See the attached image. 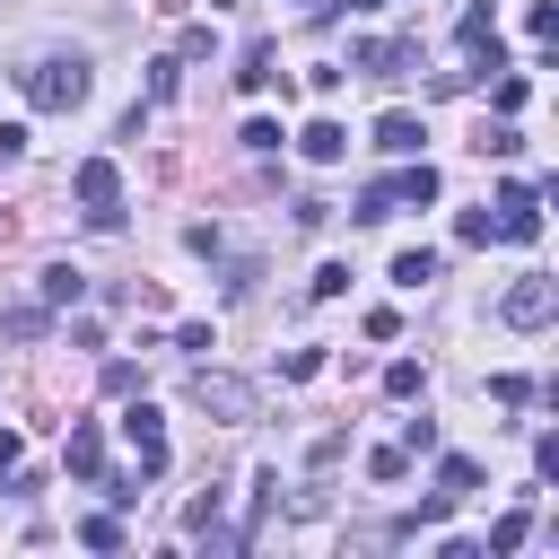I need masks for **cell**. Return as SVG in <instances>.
Wrapping results in <instances>:
<instances>
[{"instance_id": "6da1fadb", "label": "cell", "mask_w": 559, "mask_h": 559, "mask_svg": "<svg viewBox=\"0 0 559 559\" xmlns=\"http://www.w3.org/2000/svg\"><path fill=\"white\" fill-rule=\"evenodd\" d=\"M17 87H26V105L70 114V105H87V61H79V52H44V61L17 70Z\"/></svg>"}, {"instance_id": "7a4b0ae2", "label": "cell", "mask_w": 559, "mask_h": 559, "mask_svg": "<svg viewBox=\"0 0 559 559\" xmlns=\"http://www.w3.org/2000/svg\"><path fill=\"white\" fill-rule=\"evenodd\" d=\"M70 192H79L87 227H122V166H114V157H87V166L70 175Z\"/></svg>"}, {"instance_id": "3957f363", "label": "cell", "mask_w": 559, "mask_h": 559, "mask_svg": "<svg viewBox=\"0 0 559 559\" xmlns=\"http://www.w3.org/2000/svg\"><path fill=\"white\" fill-rule=\"evenodd\" d=\"M498 314H507L515 332H542V323L559 314V280H542V271H524V280H515V288L498 297Z\"/></svg>"}, {"instance_id": "277c9868", "label": "cell", "mask_w": 559, "mask_h": 559, "mask_svg": "<svg viewBox=\"0 0 559 559\" xmlns=\"http://www.w3.org/2000/svg\"><path fill=\"white\" fill-rule=\"evenodd\" d=\"M192 402H201L210 419H227V428H245V419H253V384H245V376H218V367H201V376H192Z\"/></svg>"}, {"instance_id": "5b68a950", "label": "cell", "mask_w": 559, "mask_h": 559, "mask_svg": "<svg viewBox=\"0 0 559 559\" xmlns=\"http://www.w3.org/2000/svg\"><path fill=\"white\" fill-rule=\"evenodd\" d=\"M122 445H131L140 480H157V472H166V419H157L148 402H131V411H122Z\"/></svg>"}, {"instance_id": "8992f818", "label": "cell", "mask_w": 559, "mask_h": 559, "mask_svg": "<svg viewBox=\"0 0 559 559\" xmlns=\"http://www.w3.org/2000/svg\"><path fill=\"white\" fill-rule=\"evenodd\" d=\"M489 210H498V236H507V245H533V236H542V192H533V183H507Z\"/></svg>"}, {"instance_id": "52a82bcc", "label": "cell", "mask_w": 559, "mask_h": 559, "mask_svg": "<svg viewBox=\"0 0 559 559\" xmlns=\"http://www.w3.org/2000/svg\"><path fill=\"white\" fill-rule=\"evenodd\" d=\"M437 192H445V183H437V166H428V157H411L402 175H384V201H393V210H428Z\"/></svg>"}, {"instance_id": "ba28073f", "label": "cell", "mask_w": 559, "mask_h": 559, "mask_svg": "<svg viewBox=\"0 0 559 559\" xmlns=\"http://www.w3.org/2000/svg\"><path fill=\"white\" fill-rule=\"evenodd\" d=\"M297 157H306V166H341V157H349V131H341L332 114H314V122L297 131Z\"/></svg>"}, {"instance_id": "9c48e42d", "label": "cell", "mask_w": 559, "mask_h": 559, "mask_svg": "<svg viewBox=\"0 0 559 559\" xmlns=\"http://www.w3.org/2000/svg\"><path fill=\"white\" fill-rule=\"evenodd\" d=\"M61 463H70V480H105V428H96V419H79V428H70V445H61Z\"/></svg>"}, {"instance_id": "30bf717a", "label": "cell", "mask_w": 559, "mask_h": 559, "mask_svg": "<svg viewBox=\"0 0 559 559\" xmlns=\"http://www.w3.org/2000/svg\"><path fill=\"white\" fill-rule=\"evenodd\" d=\"M358 70H376V79H402V70H419V44H402V35H376V44H358Z\"/></svg>"}, {"instance_id": "8fae6325", "label": "cell", "mask_w": 559, "mask_h": 559, "mask_svg": "<svg viewBox=\"0 0 559 559\" xmlns=\"http://www.w3.org/2000/svg\"><path fill=\"white\" fill-rule=\"evenodd\" d=\"M419 140H428V131H419V114H402V105L376 122V148H393V157H419Z\"/></svg>"}, {"instance_id": "7c38bea8", "label": "cell", "mask_w": 559, "mask_h": 559, "mask_svg": "<svg viewBox=\"0 0 559 559\" xmlns=\"http://www.w3.org/2000/svg\"><path fill=\"white\" fill-rule=\"evenodd\" d=\"M35 288H44V306H79V297H87V271H70V262H44V271H35Z\"/></svg>"}, {"instance_id": "4fadbf2b", "label": "cell", "mask_w": 559, "mask_h": 559, "mask_svg": "<svg viewBox=\"0 0 559 559\" xmlns=\"http://www.w3.org/2000/svg\"><path fill=\"white\" fill-rule=\"evenodd\" d=\"M437 489H445V498L463 507V498L480 489V463H472V454H437Z\"/></svg>"}, {"instance_id": "5bb4252c", "label": "cell", "mask_w": 559, "mask_h": 559, "mask_svg": "<svg viewBox=\"0 0 559 559\" xmlns=\"http://www.w3.org/2000/svg\"><path fill=\"white\" fill-rule=\"evenodd\" d=\"M428 280H437V253H428V245L393 253V288H428Z\"/></svg>"}, {"instance_id": "9a60e30c", "label": "cell", "mask_w": 559, "mask_h": 559, "mask_svg": "<svg viewBox=\"0 0 559 559\" xmlns=\"http://www.w3.org/2000/svg\"><path fill=\"white\" fill-rule=\"evenodd\" d=\"M384 393H393V402H419V393H428V367H419V358H393V367H384Z\"/></svg>"}, {"instance_id": "2e32d148", "label": "cell", "mask_w": 559, "mask_h": 559, "mask_svg": "<svg viewBox=\"0 0 559 559\" xmlns=\"http://www.w3.org/2000/svg\"><path fill=\"white\" fill-rule=\"evenodd\" d=\"M524 533H533V515H524V507H507V515L489 524V559H507V550H524Z\"/></svg>"}, {"instance_id": "e0dca14e", "label": "cell", "mask_w": 559, "mask_h": 559, "mask_svg": "<svg viewBox=\"0 0 559 559\" xmlns=\"http://www.w3.org/2000/svg\"><path fill=\"white\" fill-rule=\"evenodd\" d=\"M524 96H533V79H524V70H498V87H489V105H498V114H524Z\"/></svg>"}, {"instance_id": "ac0fdd59", "label": "cell", "mask_w": 559, "mask_h": 559, "mask_svg": "<svg viewBox=\"0 0 559 559\" xmlns=\"http://www.w3.org/2000/svg\"><path fill=\"white\" fill-rule=\"evenodd\" d=\"M79 542H87V550H122L131 533H122V515H87V524H79Z\"/></svg>"}, {"instance_id": "d6986e66", "label": "cell", "mask_w": 559, "mask_h": 559, "mask_svg": "<svg viewBox=\"0 0 559 559\" xmlns=\"http://www.w3.org/2000/svg\"><path fill=\"white\" fill-rule=\"evenodd\" d=\"M454 236H463V245H498V210H463Z\"/></svg>"}, {"instance_id": "ffe728a7", "label": "cell", "mask_w": 559, "mask_h": 559, "mask_svg": "<svg viewBox=\"0 0 559 559\" xmlns=\"http://www.w3.org/2000/svg\"><path fill=\"white\" fill-rule=\"evenodd\" d=\"M44 332H52V306H17L9 314V341H44Z\"/></svg>"}, {"instance_id": "44dd1931", "label": "cell", "mask_w": 559, "mask_h": 559, "mask_svg": "<svg viewBox=\"0 0 559 559\" xmlns=\"http://www.w3.org/2000/svg\"><path fill=\"white\" fill-rule=\"evenodd\" d=\"M402 472H411V445H376L367 454V480H402Z\"/></svg>"}, {"instance_id": "7402d4cb", "label": "cell", "mask_w": 559, "mask_h": 559, "mask_svg": "<svg viewBox=\"0 0 559 559\" xmlns=\"http://www.w3.org/2000/svg\"><path fill=\"white\" fill-rule=\"evenodd\" d=\"M271 61H280V52H271V44H253V52H245V70H236V79H245V87H271V79H280V70H271Z\"/></svg>"}, {"instance_id": "603a6c76", "label": "cell", "mask_w": 559, "mask_h": 559, "mask_svg": "<svg viewBox=\"0 0 559 559\" xmlns=\"http://www.w3.org/2000/svg\"><path fill=\"white\" fill-rule=\"evenodd\" d=\"M175 87H183V61H175V52H166V61H148V96H157V105H166V96H175Z\"/></svg>"}, {"instance_id": "cb8c5ba5", "label": "cell", "mask_w": 559, "mask_h": 559, "mask_svg": "<svg viewBox=\"0 0 559 559\" xmlns=\"http://www.w3.org/2000/svg\"><path fill=\"white\" fill-rule=\"evenodd\" d=\"M280 376H288V384H306V376H323V349H288V358H280Z\"/></svg>"}, {"instance_id": "d4e9b609", "label": "cell", "mask_w": 559, "mask_h": 559, "mask_svg": "<svg viewBox=\"0 0 559 559\" xmlns=\"http://www.w3.org/2000/svg\"><path fill=\"white\" fill-rule=\"evenodd\" d=\"M245 148H262V157H271V148H280V122H271V114H253V122H245Z\"/></svg>"}, {"instance_id": "484cf974", "label": "cell", "mask_w": 559, "mask_h": 559, "mask_svg": "<svg viewBox=\"0 0 559 559\" xmlns=\"http://www.w3.org/2000/svg\"><path fill=\"white\" fill-rule=\"evenodd\" d=\"M480 148H489V157H515V148H524V131H515V122H498V131H480Z\"/></svg>"}, {"instance_id": "4316f807", "label": "cell", "mask_w": 559, "mask_h": 559, "mask_svg": "<svg viewBox=\"0 0 559 559\" xmlns=\"http://www.w3.org/2000/svg\"><path fill=\"white\" fill-rule=\"evenodd\" d=\"M306 288H314V297H341V288H349V262H323V271H314Z\"/></svg>"}, {"instance_id": "83f0119b", "label": "cell", "mask_w": 559, "mask_h": 559, "mask_svg": "<svg viewBox=\"0 0 559 559\" xmlns=\"http://www.w3.org/2000/svg\"><path fill=\"white\" fill-rule=\"evenodd\" d=\"M210 524H218V489H210V498H192V507H183V533H210Z\"/></svg>"}, {"instance_id": "f1b7e54d", "label": "cell", "mask_w": 559, "mask_h": 559, "mask_svg": "<svg viewBox=\"0 0 559 559\" xmlns=\"http://www.w3.org/2000/svg\"><path fill=\"white\" fill-rule=\"evenodd\" d=\"M9 157H26V122H0V166Z\"/></svg>"}, {"instance_id": "f546056e", "label": "cell", "mask_w": 559, "mask_h": 559, "mask_svg": "<svg viewBox=\"0 0 559 559\" xmlns=\"http://www.w3.org/2000/svg\"><path fill=\"white\" fill-rule=\"evenodd\" d=\"M17 454H26V437H17V428H0V472H9Z\"/></svg>"}, {"instance_id": "4dcf8cb0", "label": "cell", "mask_w": 559, "mask_h": 559, "mask_svg": "<svg viewBox=\"0 0 559 559\" xmlns=\"http://www.w3.org/2000/svg\"><path fill=\"white\" fill-rule=\"evenodd\" d=\"M349 9H358V17H367V9H384V0H349Z\"/></svg>"}]
</instances>
